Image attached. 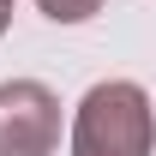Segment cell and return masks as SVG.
<instances>
[{
	"label": "cell",
	"instance_id": "cell-1",
	"mask_svg": "<svg viewBox=\"0 0 156 156\" xmlns=\"http://www.w3.org/2000/svg\"><path fill=\"white\" fill-rule=\"evenodd\" d=\"M144 102L138 90L114 84V90H96L84 102V126H78V156H144Z\"/></svg>",
	"mask_w": 156,
	"mask_h": 156
}]
</instances>
